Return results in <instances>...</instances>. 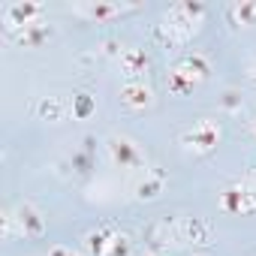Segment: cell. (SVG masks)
Here are the masks:
<instances>
[{
  "instance_id": "obj_1",
  "label": "cell",
  "mask_w": 256,
  "mask_h": 256,
  "mask_svg": "<svg viewBox=\"0 0 256 256\" xmlns=\"http://www.w3.org/2000/svg\"><path fill=\"white\" fill-rule=\"evenodd\" d=\"M148 96H151L148 88H133V84H130V88L124 90V100L130 102V106H142V102H148Z\"/></svg>"
},
{
  "instance_id": "obj_2",
  "label": "cell",
  "mask_w": 256,
  "mask_h": 256,
  "mask_svg": "<svg viewBox=\"0 0 256 256\" xmlns=\"http://www.w3.org/2000/svg\"><path fill=\"white\" fill-rule=\"evenodd\" d=\"M82 12H88V16H114L118 6H82Z\"/></svg>"
}]
</instances>
